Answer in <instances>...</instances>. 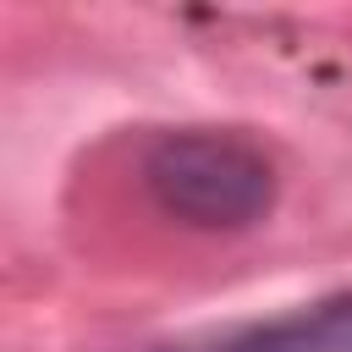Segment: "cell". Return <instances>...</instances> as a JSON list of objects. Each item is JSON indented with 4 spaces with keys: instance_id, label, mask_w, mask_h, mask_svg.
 <instances>
[{
    "instance_id": "obj_1",
    "label": "cell",
    "mask_w": 352,
    "mask_h": 352,
    "mask_svg": "<svg viewBox=\"0 0 352 352\" xmlns=\"http://www.w3.org/2000/svg\"><path fill=\"white\" fill-rule=\"evenodd\" d=\"M143 182L165 214H176L198 231L258 226L275 204L270 160L236 132H204V126L165 132L143 160Z\"/></svg>"
},
{
    "instance_id": "obj_2",
    "label": "cell",
    "mask_w": 352,
    "mask_h": 352,
    "mask_svg": "<svg viewBox=\"0 0 352 352\" xmlns=\"http://www.w3.org/2000/svg\"><path fill=\"white\" fill-rule=\"evenodd\" d=\"M160 352H352V292L319 297V302L280 314V319L176 341V346H160Z\"/></svg>"
}]
</instances>
